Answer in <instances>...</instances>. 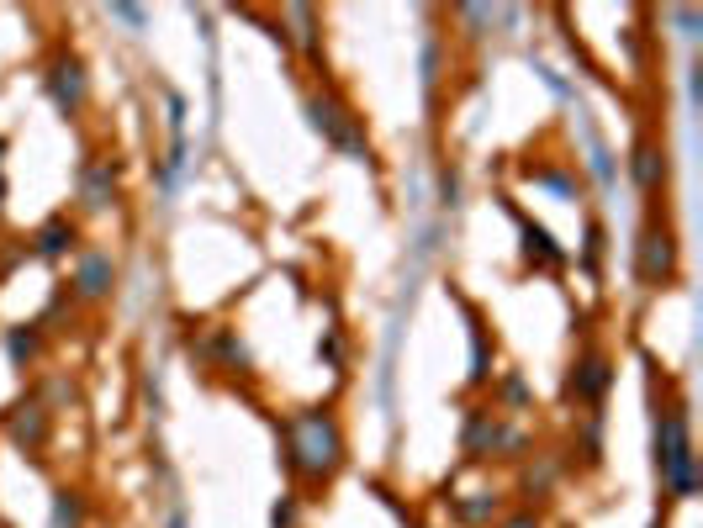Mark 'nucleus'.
<instances>
[{"instance_id": "1", "label": "nucleus", "mask_w": 703, "mask_h": 528, "mask_svg": "<svg viewBox=\"0 0 703 528\" xmlns=\"http://www.w3.org/2000/svg\"><path fill=\"white\" fill-rule=\"evenodd\" d=\"M281 439H286L291 476H302L312 486L333 481V470L344 465V433H339V423H333L328 407H307V412H296V418H286Z\"/></svg>"}, {"instance_id": "18", "label": "nucleus", "mask_w": 703, "mask_h": 528, "mask_svg": "<svg viewBox=\"0 0 703 528\" xmlns=\"http://www.w3.org/2000/svg\"><path fill=\"white\" fill-rule=\"evenodd\" d=\"M555 470H561V460H555V455H540V465H529V476H524V492H529V497H545L550 486H555Z\"/></svg>"}, {"instance_id": "10", "label": "nucleus", "mask_w": 703, "mask_h": 528, "mask_svg": "<svg viewBox=\"0 0 703 528\" xmlns=\"http://www.w3.org/2000/svg\"><path fill=\"white\" fill-rule=\"evenodd\" d=\"M74 296L80 301H106L111 296V286H117V264H111V254H80V264H74Z\"/></svg>"}, {"instance_id": "11", "label": "nucleus", "mask_w": 703, "mask_h": 528, "mask_svg": "<svg viewBox=\"0 0 703 528\" xmlns=\"http://www.w3.org/2000/svg\"><path fill=\"white\" fill-rule=\"evenodd\" d=\"M74 243H80V228H74L69 217H53V222H43V228H37L32 254H37V259H64Z\"/></svg>"}, {"instance_id": "9", "label": "nucleus", "mask_w": 703, "mask_h": 528, "mask_svg": "<svg viewBox=\"0 0 703 528\" xmlns=\"http://www.w3.org/2000/svg\"><path fill=\"white\" fill-rule=\"evenodd\" d=\"M666 175H672V164H666V148L656 138H640L635 148H629V180H635L640 196H656Z\"/></svg>"}, {"instance_id": "6", "label": "nucleus", "mask_w": 703, "mask_h": 528, "mask_svg": "<svg viewBox=\"0 0 703 528\" xmlns=\"http://www.w3.org/2000/svg\"><path fill=\"white\" fill-rule=\"evenodd\" d=\"M608 386H614V365H608V354H598V349H587L566 375V396L582 402V407H598L608 396Z\"/></svg>"}, {"instance_id": "17", "label": "nucleus", "mask_w": 703, "mask_h": 528, "mask_svg": "<svg viewBox=\"0 0 703 528\" xmlns=\"http://www.w3.org/2000/svg\"><path fill=\"white\" fill-rule=\"evenodd\" d=\"M53 528H85V502L80 492H53Z\"/></svg>"}, {"instance_id": "4", "label": "nucleus", "mask_w": 703, "mask_h": 528, "mask_svg": "<svg viewBox=\"0 0 703 528\" xmlns=\"http://www.w3.org/2000/svg\"><path fill=\"white\" fill-rule=\"evenodd\" d=\"M460 444H466V460H513V455H524V449H529L524 433L508 428V423L497 418V412H487V407H471Z\"/></svg>"}, {"instance_id": "3", "label": "nucleus", "mask_w": 703, "mask_h": 528, "mask_svg": "<svg viewBox=\"0 0 703 528\" xmlns=\"http://www.w3.org/2000/svg\"><path fill=\"white\" fill-rule=\"evenodd\" d=\"M635 280L645 291H661L677 280V233L666 217H651L635 238Z\"/></svg>"}, {"instance_id": "5", "label": "nucleus", "mask_w": 703, "mask_h": 528, "mask_svg": "<svg viewBox=\"0 0 703 528\" xmlns=\"http://www.w3.org/2000/svg\"><path fill=\"white\" fill-rule=\"evenodd\" d=\"M307 117H312V127H318L333 148H344V154H355V159H370V148H365V138H360L355 117H349V111L333 101L328 90H312V96H307Z\"/></svg>"}, {"instance_id": "22", "label": "nucleus", "mask_w": 703, "mask_h": 528, "mask_svg": "<svg viewBox=\"0 0 703 528\" xmlns=\"http://www.w3.org/2000/svg\"><path fill=\"white\" fill-rule=\"evenodd\" d=\"M111 16H122L127 27H143V11L138 6H111Z\"/></svg>"}, {"instance_id": "23", "label": "nucleus", "mask_w": 703, "mask_h": 528, "mask_svg": "<svg viewBox=\"0 0 703 528\" xmlns=\"http://www.w3.org/2000/svg\"><path fill=\"white\" fill-rule=\"evenodd\" d=\"M48 396H53V402H74V386H69V381H53Z\"/></svg>"}, {"instance_id": "24", "label": "nucleus", "mask_w": 703, "mask_h": 528, "mask_svg": "<svg viewBox=\"0 0 703 528\" xmlns=\"http://www.w3.org/2000/svg\"><path fill=\"white\" fill-rule=\"evenodd\" d=\"M0 154H6V138H0Z\"/></svg>"}, {"instance_id": "19", "label": "nucleus", "mask_w": 703, "mask_h": 528, "mask_svg": "<svg viewBox=\"0 0 703 528\" xmlns=\"http://www.w3.org/2000/svg\"><path fill=\"white\" fill-rule=\"evenodd\" d=\"M270 523H275V528H291V523H296V502H291V497H286V502H275Z\"/></svg>"}, {"instance_id": "21", "label": "nucleus", "mask_w": 703, "mask_h": 528, "mask_svg": "<svg viewBox=\"0 0 703 528\" xmlns=\"http://www.w3.org/2000/svg\"><path fill=\"white\" fill-rule=\"evenodd\" d=\"M503 396H508V402H513V407H524V402H529V391H524V381H503Z\"/></svg>"}, {"instance_id": "13", "label": "nucleus", "mask_w": 703, "mask_h": 528, "mask_svg": "<svg viewBox=\"0 0 703 528\" xmlns=\"http://www.w3.org/2000/svg\"><path fill=\"white\" fill-rule=\"evenodd\" d=\"M450 507H455V518L466 528H487L497 518V507H503V497H497V492H471V497H455Z\"/></svg>"}, {"instance_id": "15", "label": "nucleus", "mask_w": 703, "mask_h": 528, "mask_svg": "<svg viewBox=\"0 0 703 528\" xmlns=\"http://www.w3.org/2000/svg\"><path fill=\"white\" fill-rule=\"evenodd\" d=\"M6 349H11V360H16V365H32L37 354H43V323H22V328H11Z\"/></svg>"}, {"instance_id": "20", "label": "nucleus", "mask_w": 703, "mask_h": 528, "mask_svg": "<svg viewBox=\"0 0 703 528\" xmlns=\"http://www.w3.org/2000/svg\"><path fill=\"white\" fill-rule=\"evenodd\" d=\"M497 528H545L540 518H534V513H513V518H503V523H497Z\"/></svg>"}, {"instance_id": "7", "label": "nucleus", "mask_w": 703, "mask_h": 528, "mask_svg": "<svg viewBox=\"0 0 703 528\" xmlns=\"http://www.w3.org/2000/svg\"><path fill=\"white\" fill-rule=\"evenodd\" d=\"M48 402L43 396H27V402H16L11 412H6V433H11V444L16 449H27V455H37V449L48 444Z\"/></svg>"}, {"instance_id": "12", "label": "nucleus", "mask_w": 703, "mask_h": 528, "mask_svg": "<svg viewBox=\"0 0 703 528\" xmlns=\"http://www.w3.org/2000/svg\"><path fill=\"white\" fill-rule=\"evenodd\" d=\"M111 196H117L111 164H90V169H85V180H80V201H85V212H106Z\"/></svg>"}, {"instance_id": "2", "label": "nucleus", "mask_w": 703, "mask_h": 528, "mask_svg": "<svg viewBox=\"0 0 703 528\" xmlns=\"http://www.w3.org/2000/svg\"><path fill=\"white\" fill-rule=\"evenodd\" d=\"M656 476L677 502L693 497L698 486V460H693V433H688V412L682 402L656 407Z\"/></svg>"}, {"instance_id": "25", "label": "nucleus", "mask_w": 703, "mask_h": 528, "mask_svg": "<svg viewBox=\"0 0 703 528\" xmlns=\"http://www.w3.org/2000/svg\"><path fill=\"white\" fill-rule=\"evenodd\" d=\"M0 196H6V180H0Z\"/></svg>"}, {"instance_id": "16", "label": "nucleus", "mask_w": 703, "mask_h": 528, "mask_svg": "<svg viewBox=\"0 0 703 528\" xmlns=\"http://www.w3.org/2000/svg\"><path fill=\"white\" fill-rule=\"evenodd\" d=\"M518 228H524V249H529V259H540V264H561V259H566V254L550 243V233H545V228H534L529 217H518Z\"/></svg>"}, {"instance_id": "8", "label": "nucleus", "mask_w": 703, "mask_h": 528, "mask_svg": "<svg viewBox=\"0 0 703 528\" xmlns=\"http://www.w3.org/2000/svg\"><path fill=\"white\" fill-rule=\"evenodd\" d=\"M48 96H53V106H59L64 117H74V111L85 106V64L74 59V53H59V59H53V69H48Z\"/></svg>"}, {"instance_id": "14", "label": "nucleus", "mask_w": 703, "mask_h": 528, "mask_svg": "<svg viewBox=\"0 0 703 528\" xmlns=\"http://www.w3.org/2000/svg\"><path fill=\"white\" fill-rule=\"evenodd\" d=\"M212 360L222 370H249V349H244V338H238L233 328H212Z\"/></svg>"}]
</instances>
